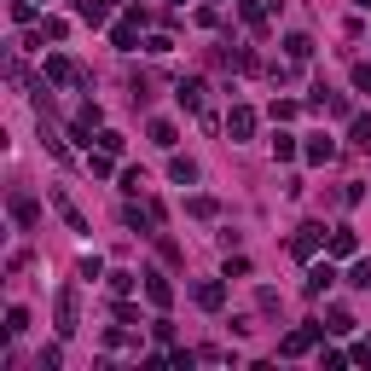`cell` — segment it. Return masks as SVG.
<instances>
[{
    "label": "cell",
    "mask_w": 371,
    "mask_h": 371,
    "mask_svg": "<svg viewBox=\"0 0 371 371\" xmlns=\"http://www.w3.org/2000/svg\"><path fill=\"white\" fill-rule=\"evenodd\" d=\"M319 336H325V325H302V331H290V336H284V354H308Z\"/></svg>",
    "instance_id": "1"
},
{
    "label": "cell",
    "mask_w": 371,
    "mask_h": 371,
    "mask_svg": "<svg viewBox=\"0 0 371 371\" xmlns=\"http://www.w3.org/2000/svg\"><path fill=\"white\" fill-rule=\"evenodd\" d=\"M227 134H232V139H250V134H255V110H250V105H232Z\"/></svg>",
    "instance_id": "2"
},
{
    "label": "cell",
    "mask_w": 371,
    "mask_h": 371,
    "mask_svg": "<svg viewBox=\"0 0 371 371\" xmlns=\"http://www.w3.org/2000/svg\"><path fill=\"white\" fill-rule=\"evenodd\" d=\"M76 76H82V70H76V64H70V58H64V53H53V58H46V82H58V87H70V82H76Z\"/></svg>",
    "instance_id": "3"
},
{
    "label": "cell",
    "mask_w": 371,
    "mask_h": 371,
    "mask_svg": "<svg viewBox=\"0 0 371 371\" xmlns=\"http://www.w3.org/2000/svg\"><path fill=\"white\" fill-rule=\"evenodd\" d=\"M174 99H180V110H203V82H198V76H186V82L174 87Z\"/></svg>",
    "instance_id": "4"
},
{
    "label": "cell",
    "mask_w": 371,
    "mask_h": 371,
    "mask_svg": "<svg viewBox=\"0 0 371 371\" xmlns=\"http://www.w3.org/2000/svg\"><path fill=\"white\" fill-rule=\"evenodd\" d=\"M145 296H151L157 308H169V302H174V284L163 279V273H145Z\"/></svg>",
    "instance_id": "5"
},
{
    "label": "cell",
    "mask_w": 371,
    "mask_h": 371,
    "mask_svg": "<svg viewBox=\"0 0 371 371\" xmlns=\"http://www.w3.org/2000/svg\"><path fill=\"white\" fill-rule=\"evenodd\" d=\"M331 284H336V267H331V261H319V267L308 273V296H325Z\"/></svg>",
    "instance_id": "6"
},
{
    "label": "cell",
    "mask_w": 371,
    "mask_h": 371,
    "mask_svg": "<svg viewBox=\"0 0 371 371\" xmlns=\"http://www.w3.org/2000/svg\"><path fill=\"white\" fill-rule=\"evenodd\" d=\"M221 302H227V284H221V279H209V284H198V308H209V313H215Z\"/></svg>",
    "instance_id": "7"
},
{
    "label": "cell",
    "mask_w": 371,
    "mask_h": 371,
    "mask_svg": "<svg viewBox=\"0 0 371 371\" xmlns=\"http://www.w3.org/2000/svg\"><path fill=\"white\" fill-rule=\"evenodd\" d=\"M319 244H325V227H302V232H296V244H290V250H296V255H313Z\"/></svg>",
    "instance_id": "8"
},
{
    "label": "cell",
    "mask_w": 371,
    "mask_h": 371,
    "mask_svg": "<svg viewBox=\"0 0 371 371\" xmlns=\"http://www.w3.org/2000/svg\"><path fill=\"white\" fill-rule=\"evenodd\" d=\"M354 250H360V238H354V227H336V232H331V255H343V261H348Z\"/></svg>",
    "instance_id": "9"
},
{
    "label": "cell",
    "mask_w": 371,
    "mask_h": 371,
    "mask_svg": "<svg viewBox=\"0 0 371 371\" xmlns=\"http://www.w3.org/2000/svg\"><path fill=\"white\" fill-rule=\"evenodd\" d=\"M12 221H18V227H35V198L18 191V198H12Z\"/></svg>",
    "instance_id": "10"
},
{
    "label": "cell",
    "mask_w": 371,
    "mask_h": 371,
    "mask_svg": "<svg viewBox=\"0 0 371 371\" xmlns=\"http://www.w3.org/2000/svg\"><path fill=\"white\" fill-rule=\"evenodd\" d=\"M53 203H58V215H64V221H70V227H76V232H87V221H82V209H76L70 198H64V191H53Z\"/></svg>",
    "instance_id": "11"
},
{
    "label": "cell",
    "mask_w": 371,
    "mask_h": 371,
    "mask_svg": "<svg viewBox=\"0 0 371 371\" xmlns=\"http://www.w3.org/2000/svg\"><path fill=\"white\" fill-rule=\"evenodd\" d=\"M58 331H64V336L76 331V296H70V290H64V296H58Z\"/></svg>",
    "instance_id": "12"
},
{
    "label": "cell",
    "mask_w": 371,
    "mask_h": 371,
    "mask_svg": "<svg viewBox=\"0 0 371 371\" xmlns=\"http://www.w3.org/2000/svg\"><path fill=\"white\" fill-rule=\"evenodd\" d=\"M76 18H82V24H93V29H99V24H105V0H82V6H76Z\"/></svg>",
    "instance_id": "13"
},
{
    "label": "cell",
    "mask_w": 371,
    "mask_h": 371,
    "mask_svg": "<svg viewBox=\"0 0 371 371\" xmlns=\"http://www.w3.org/2000/svg\"><path fill=\"white\" fill-rule=\"evenodd\" d=\"M169 174H174L180 186H191V180H198V163H191V157H174V163H169Z\"/></svg>",
    "instance_id": "14"
},
{
    "label": "cell",
    "mask_w": 371,
    "mask_h": 371,
    "mask_svg": "<svg viewBox=\"0 0 371 371\" xmlns=\"http://www.w3.org/2000/svg\"><path fill=\"white\" fill-rule=\"evenodd\" d=\"M325 331H331V336H348V331H354V313H348V308H331V325H325Z\"/></svg>",
    "instance_id": "15"
},
{
    "label": "cell",
    "mask_w": 371,
    "mask_h": 371,
    "mask_svg": "<svg viewBox=\"0 0 371 371\" xmlns=\"http://www.w3.org/2000/svg\"><path fill=\"white\" fill-rule=\"evenodd\" d=\"M331 157H336L331 139H308V163H331Z\"/></svg>",
    "instance_id": "16"
},
{
    "label": "cell",
    "mask_w": 371,
    "mask_h": 371,
    "mask_svg": "<svg viewBox=\"0 0 371 371\" xmlns=\"http://www.w3.org/2000/svg\"><path fill=\"white\" fill-rule=\"evenodd\" d=\"M151 139L163 145V151H174V139H180V134H174V122H151Z\"/></svg>",
    "instance_id": "17"
},
{
    "label": "cell",
    "mask_w": 371,
    "mask_h": 371,
    "mask_svg": "<svg viewBox=\"0 0 371 371\" xmlns=\"http://www.w3.org/2000/svg\"><path fill=\"white\" fill-rule=\"evenodd\" d=\"M348 284H354V290H371V261H354V267H348Z\"/></svg>",
    "instance_id": "18"
},
{
    "label": "cell",
    "mask_w": 371,
    "mask_h": 371,
    "mask_svg": "<svg viewBox=\"0 0 371 371\" xmlns=\"http://www.w3.org/2000/svg\"><path fill=\"white\" fill-rule=\"evenodd\" d=\"M273 157H279V163H290V157H296V139H290V134H273Z\"/></svg>",
    "instance_id": "19"
},
{
    "label": "cell",
    "mask_w": 371,
    "mask_h": 371,
    "mask_svg": "<svg viewBox=\"0 0 371 371\" xmlns=\"http://www.w3.org/2000/svg\"><path fill=\"white\" fill-rule=\"evenodd\" d=\"M284 46H290V58H296V64H302V58H313V41H308V35H290Z\"/></svg>",
    "instance_id": "20"
},
{
    "label": "cell",
    "mask_w": 371,
    "mask_h": 371,
    "mask_svg": "<svg viewBox=\"0 0 371 371\" xmlns=\"http://www.w3.org/2000/svg\"><path fill=\"white\" fill-rule=\"evenodd\" d=\"M24 331H29V313L12 308V313H6V336H24Z\"/></svg>",
    "instance_id": "21"
},
{
    "label": "cell",
    "mask_w": 371,
    "mask_h": 371,
    "mask_svg": "<svg viewBox=\"0 0 371 371\" xmlns=\"http://www.w3.org/2000/svg\"><path fill=\"white\" fill-rule=\"evenodd\" d=\"M354 145H365V151H371V117H354Z\"/></svg>",
    "instance_id": "22"
},
{
    "label": "cell",
    "mask_w": 371,
    "mask_h": 371,
    "mask_svg": "<svg viewBox=\"0 0 371 371\" xmlns=\"http://www.w3.org/2000/svg\"><path fill=\"white\" fill-rule=\"evenodd\" d=\"M186 209H191V215H198V221H209V215H215V198H191Z\"/></svg>",
    "instance_id": "23"
},
{
    "label": "cell",
    "mask_w": 371,
    "mask_h": 371,
    "mask_svg": "<svg viewBox=\"0 0 371 371\" xmlns=\"http://www.w3.org/2000/svg\"><path fill=\"white\" fill-rule=\"evenodd\" d=\"M122 145H128V139H122V134H110V128H105V134H99V151H110V157H117Z\"/></svg>",
    "instance_id": "24"
},
{
    "label": "cell",
    "mask_w": 371,
    "mask_h": 371,
    "mask_svg": "<svg viewBox=\"0 0 371 371\" xmlns=\"http://www.w3.org/2000/svg\"><path fill=\"white\" fill-rule=\"evenodd\" d=\"M122 191H145V169H128L122 174Z\"/></svg>",
    "instance_id": "25"
},
{
    "label": "cell",
    "mask_w": 371,
    "mask_h": 371,
    "mask_svg": "<svg viewBox=\"0 0 371 371\" xmlns=\"http://www.w3.org/2000/svg\"><path fill=\"white\" fill-rule=\"evenodd\" d=\"M354 87H360V93H371V64H360V70H354Z\"/></svg>",
    "instance_id": "26"
},
{
    "label": "cell",
    "mask_w": 371,
    "mask_h": 371,
    "mask_svg": "<svg viewBox=\"0 0 371 371\" xmlns=\"http://www.w3.org/2000/svg\"><path fill=\"white\" fill-rule=\"evenodd\" d=\"M354 360H371V343H360V348H354Z\"/></svg>",
    "instance_id": "27"
},
{
    "label": "cell",
    "mask_w": 371,
    "mask_h": 371,
    "mask_svg": "<svg viewBox=\"0 0 371 371\" xmlns=\"http://www.w3.org/2000/svg\"><path fill=\"white\" fill-rule=\"evenodd\" d=\"M354 6H365V12H371V0H354Z\"/></svg>",
    "instance_id": "28"
}]
</instances>
